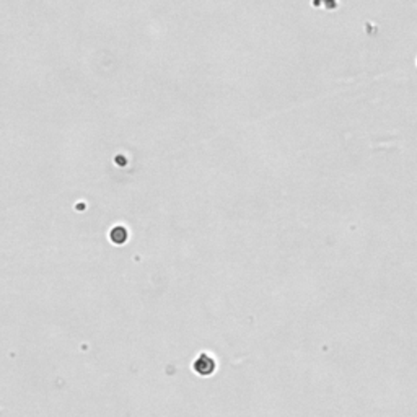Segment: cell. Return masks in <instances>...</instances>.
Wrapping results in <instances>:
<instances>
[{"label":"cell","mask_w":417,"mask_h":417,"mask_svg":"<svg viewBox=\"0 0 417 417\" xmlns=\"http://www.w3.org/2000/svg\"><path fill=\"white\" fill-rule=\"evenodd\" d=\"M214 368H215L214 360L208 356H205V354H202V356L194 362V370H197L200 375H211L214 372Z\"/></svg>","instance_id":"cell-1"}]
</instances>
